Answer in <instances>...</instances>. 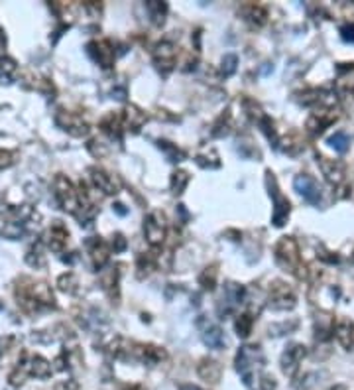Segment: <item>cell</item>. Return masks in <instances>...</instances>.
Returning <instances> with one entry per match:
<instances>
[{
  "label": "cell",
  "instance_id": "7402d4cb",
  "mask_svg": "<svg viewBox=\"0 0 354 390\" xmlns=\"http://www.w3.org/2000/svg\"><path fill=\"white\" fill-rule=\"evenodd\" d=\"M329 144L335 148V150L339 152V154H344V152L348 150L350 140H348V136H346V132H335V134L329 138Z\"/></svg>",
  "mask_w": 354,
  "mask_h": 390
},
{
  "label": "cell",
  "instance_id": "44dd1931",
  "mask_svg": "<svg viewBox=\"0 0 354 390\" xmlns=\"http://www.w3.org/2000/svg\"><path fill=\"white\" fill-rule=\"evenodd\" d=\"M244 16H246V20L248 22H252L254 26H262L266 22V10L262 6H256V4H248V6H244Z\"/></svg>",
  "mask_w": 354,
  "mask_h": 390
},
{
  "label": "cell",
  "instance_id": "8fae6325",
  "mask_svg": "<svg viewBox=\"0 0 354 390\" xmlns=\"http://www.w3.org/2000/svg\"><path fill=\"white\" fill-rule=\"evenodd\" d=\"M272 305H274L276 310H287V307H293V305H295V298H293V294L287 290V286L276 284V286L272 288Z\"/></svg>",
  "mask_w": 354,
  "mask_h": 390
},
{
  "label": "cell",
  "instance_id": "d6a6232c",
  "mask_svg": "<svg viewBox=\"0 0 354 390\" xmlns=\"http://www.w3.org/2000/svg\"><path fill=\"white\" fill-rule=\"evenodd\" d=\"M14 152L10 150H0V170H4V168H10L14 164Z\"/></svg>",
  "mask_w": 354,
  "mask_h": 390
},
{
  "label": "cell",
  "instance_id": "ffe728a7",
  "mask_svg": "<svg viewBox=\"0 0 354 390\" xmlns=\"http://www.w3.org/2000/svg\"><path fill=\"white\" fill-rule=\"evenodd\" d=\"M337 337L342 343V347L354 349V325L350 321H339L337 325Z\"/></svg>",
  "mask_w": 354,
  "mask_h": 390
},
{
  "label": "cell",
  "instance_id": "f1b7e54d",
  "mask_svg": "<svg viewBox=\"0 0 354 390\" xmlns=\"http://www.w3.org/2000/svg\"><path fill=\"white\" fill-rule=\"evenodd\" d=\"M16 73V63L12 59H0V77L10 79Z\"/></svg>",
  "mask_w": 354,
  "mask_h": 390
},
{
  "label": "cell",
  "instance_id": "9c48e42d",
  "mask_svg": "<svg viewBox=\"0 0 354 390\" xmlns=\"http://www.w3.org/2000/svg\"><path fill=\"white\" fill-rule=\"evenodd\" d=\"M88 53L95 57V61H99L102 67H110L114 59V51L108 42H93L88 44Z\"/></svg>",
  "mask_w": 354,
  "mask_h": 390
},
{
  "label": "cell",
  "instance_id": "30bf717a",
  "mask_svg": "<svg viewBox=\"0 0 354 390\" xmlns=\"http://www.w3.org/2000/svg\"><path fill=\"white\" fill-rule=\"evenodd\" d=\"M337 89L342 95L354 97V63L350 65H341L339 67V77H337Z\"/></svg>",
  "mask_w": 354,
  "mask_h": 390
},
{
  "label": "cell",
  "instance_id": "74e56055",
  "mask_svg": "<svg viewBox=\"0 0 354 390\" xmlns=\"http://www.w3.org/2000/svg\"><path fill=\"white\" fill-rule=\"evenodd\" d=\"M181 390H197V388H193V386H183Z\"/></svg>",
  "mask_w": 354,
  "mask_h": 390
},
{
  "label": "cell",
  "instance_id": "83f0119b",
  "mask_svg": "<svg viewBox=\"0 0 354 390\" xmlns=\"http://www.w3.org/2000/svg\"><path fill=\"white\" fill-rule=\"evenodd\" d=\"M215 280H216V266H211V268H207V270L203 272V276H201L203 288L213 290L215 288Z\"/></svg>",
  "mask_w": 354,
  "mask_h": 390
},
{
  "label": "cell",
  "instance_id": "d6986e66",
  "mask_svg": "<svg viewBox=\"0 0 354 390\" xmlns=\"http://www.w3.org/2000/svg\"><path fill=\"white\" fill-rule=\"evenodd\" d=\"M26 368L30 375H34L36 378H50L51 377V365L41 359V357H32L30 363H26Z\"/></svg>",
  "mask_w": 354,
  "mask_h": 390
},
{
  "label": "cell",
  "instance_id": "277c9868",
  "mask_svg": "<svg viewBox=\"0 0 354 390\" xmlns=\"http://www.w3.org/2000/svg\"><path fill=\"white\" fill-rule=\"evenodd\" d=\"M144 233H146V239L150 244L158 247L162 244L165 239V217L160 211L148 215L146 217V223H144Z\"/></svg>",
  "mask_w": 354,
  "mask_h": 390
},
{
  "label": "cell",
  "instance_id": "4fadbf2b",
  "mask_svg": "<svg viewBox=\"0 0 354 390\" xmlns=\"http://www.w3.org/2000/svg\"><path fill=\"white\" fill-rule=\"evenodd\" d=\"M319 166H321V170H323V174L327 176L333 186H339L342 183V179H344V168L342 164L339 162H333V160H327V158H319Z\"/></svg>",
  "mask_w": 354,
  "mask_h": 390
},
{
  "label": "cell",
  "instance_id": "9a60e30c",
  "mask_svg": "<svg viewBox=\"0 0 354 390\" xmlns=\"http://www.w3.org/2000/svg\"><path fill=\"white\" fill-rule=\"evenodd\" d=\"M87 247H88V254H91V260H93L95 268L104 266V262L108 260V247H106V242L101 239H93V240H88Z\"/></svg>",
  "mask_w": 354,
  "mask_h": 390
},
{
  "label": "cell",
  "instance_id": "8992f818",
  "mask_svg": "<svg viewBox=\"0 0 354 390\" xmlns=\"http://www.w3.org/2000/svg\"><path fill=\"white\" fill-rule=\"evenodd\" d=\"M268 183H270V193H272V197H274V201H276V209H274V223L278 227H281L285 223V219H287V215H290V201L279 193L278 186H276V179L272 177V174H268Z\"/></svg>",
  "mask_w": 354,
  "mask_h": 390
},
{
  "label": "cell",
  "instance_id": "f546056e",
  "mask_svg": "<svg viewBox=\"0 0 354 390\" xmlns=\"http://www.w3.org/2000/svg\"><path fill=\"white\" fill-rule=\"evenodd\" d=\"M26 375H30V373H28V368H26V365H20L16 371H14L12 375L8 377V380H10V384H12V386H20V384L24 382Z\"/></svg>",
  "mask_w": 354,
  "mask_h": 390
},
{
  "label": "cell",
  "instance_id": "3957f363",
  "mask_svg": "<svg viewBox=\"0 0 354 390\" xmlns=\"http://www.w3.org/2000/svg\"><path fill=\"white\" fill-rule=\"evenodd\" d=\"M276 260L281 268L295 272V268L299 264V251H297V242L291 237H283L276 247Z\"/></svg>",
  "mask_w": 354,
  "mask_h": 390
},
{
  "label": "cell",
  "instance_id": "4dcf8cb0",
  "mask_svg": "<svg viewBox=\"0 0 354 390\" xmlns=\"http://www.w3.org/2000/svg\"><path fill=\"white\" fill-rule=\"evenodd\" d=\"M256 390H276V380L272 377H260L258 382L254 384Z\"/></svg>",
  "mask_w": 354,
  "mask_h": 390
},
{
  "label": "cell",
  "instance_id": "e575fe53",
  "mask_svg": "<svg viewBox=\"0 0 354 390\" xmlns=\"http://www.w3.org/2000/svg\"><path fill=\"white\" fill-rule=\"evenodd\" d=\"M341 34H342V39H344V42H354V24L344 26V28L341 30Z\"/></svg>",
  "mask_w": 354,
  "mask_h": 390
},
{
  "label": "cell",
  "instance_id": "2e32d148",
  "mask_svg": "<svg viewBox=\"0 0 354 390\" xmlns=\"http://www.w3.org/2000/svg\"><path fill=\"white\" fill-rule=\"evenodd\" d=\"M197 373H199V377L203 380H207V382H218V378L223 375V368L220 365L213 361V359H203L199 366H197Z\"/></svg>",
  "mask_w": 354,
  "mask_h": 390
},
{
  "label": "cell",
  "instance_id": "5b68a950",
  "mask_svg": "<svg viewBox=\"0 0 354 390\" xmlns=\"http://www.w3.org/2000/svg\"><path fill=\"white\" fill-rule=\"evenodd\" d=\"M293 186H295L297 193L303 197L305 201L313 203V205L321 201V188H319V183L311 176H307V174L297 176L295 181H293Z\"/></svg>",
  "mask_w": 354,
  "mask_h": 390
},
{
  "label": "cell",
  "instance_id": "ac0fdd59",
  "mask_svg": "<svg viewBox=\"0 0 354 390\" xmlns=\"http://www.w3.org/2000/svg\"><path fill=\"white\" fill-rule=\"evenodd\" d=\"M203 341H205V345L211 347V349H223V347L227 345L225 333L220 331V327H216V325H211V327H207L203 331Z\"/></svg>",
  "mask_w": 354,
  "mask_h": 390
},
{
  "label": "cell",
  "instance_id": "ba28073f",
  "mask_svg": "<svg viewBox=\"0 0 354 390\" xmlns=\"http://www.w3.org/2000/svg\"><path fill=\"white\" fill-rule=\"evenodd\" d=\"M55 120H57V125L61 126L63 130H69L71 134H75V136H81V134H85L87 132V125L75 116L73 113H65V111H59L57 116H55Z\"/></svg>",
  "mask_w": 354,
  "mask_h": 390
},
{
  "label": "cell",
  "instance_id": "e0dca14e",
  "mask_svg": "<svg viewBox=\"0 0 354 390\" xmlns=\"http://www.w3.org/2000/svg\"><path fill=\"white\" fill-rule=\"evenodd\" d=\"M48 242H50L51 251L59 252L63 251V247L67 244V237H69V233H67V229H65L61 223H55V225L50 229V233H48Z\"/></svg>",
  "mask_w": 354,
  "mask_h": 390
},
{
  "label": "cell",
  "instance_id": "f35d334b",
  "mask_svg": "<svg viewBox=\"0 0 354 390\" xmlns=\"http://www.w3.org/2000/svg\"><path fill=\"white\" fill-rule=\"evenodd\" d=\"M132 390H140V388H138V386H134V388H132Z\"/></svg>",
  "mask_w": 354,
  "mask_h": 390
},
{
  "label": "cell",
  "instance_id": "484cf974",
  "mask_svg": "<svg viewBox=\"0 0 354 390\" xmlns=\"http://www.w3.org/2000/svg\"><path fill=\"white\" fill-rule=\"evenodd\" d=\"M187 181H189V176L185 174V172H177L173 174L171 177V189H173V193H181L185 186H187Z\"/></svg>",
  "mask_w": 354,
  "mask_h": 390
},
{
  "label": "cell",
  "instance_id": "52a82bcc",
  "mask_svg": "<svg viewBox=\"0 0 354 390\" xmlns=\"http://www.w3.org/2000/svg\"><path fill=\"white\" fill-rule=\"evenodd\" d=\"M305 353L307 351H305L303 345H291L290 349L283 353V357H281V368H283V373H285L287 377H293V375L297 373L299 363L303 361Z\"/></svg>",
  "mask_w": 354,
  "mask_h": 390
},
{
  "label": "cell",
  "instance_id": "6da1fadb",
  "mask_svg": "<svg viewBox=\"0 0 354 390\" xmlns=\"http://www.w3.org/2000/svg\"><path fill=\"white\" fill-rule=\"evenodd\" d=\"M264 368V355L260 351V347H242L236 355V371L240 373L242 380L246 386L254 388V380L258 382V373Z\"/></svg>",
  "mask_w": 354,
  "mask_h": 390
},
{
  "label": "cell",
  "instance_id": "d590c367",
  "mask_svg": "<svg viewBox=\"0 0 354 390\" xmlns=\"http://www.w3.org/2000/svg\"><path fill=\"white\" fill-rule=\"evenodd\" d=\"M55 390H79V384H77L75 380H63V382H59Z\"/></svg>",
  "mask_w": 354,
  "mask_h": 390
},
{
  "label": "cell",
  "instance_id": "1f68e13d",
  "mask_svg": "<svg viewBox=\"0 0 354 390\" xmlns=\"http://www.w3.org/2000/svg\"><path fill=\"white\" fill-rule=\"evenodd\" d=\"M148 8L153 12V16H156V22H160V18H162V22H164V12H165V6L162 4V2H156V0H152V2H148Z\"/></svg>",
  "mask_w": 354,
  "mask_h": 390
},
{
  "label": "cell",
  "instance_id": "cb8c5ba5",
  "mask_svg": "<svg viewBox=\"0 0 354 390\" xmlns=\"http://www.w3.org/2000/svg\"><path fill=\"white\" fill-rule=\"evenodd\" d=\"M250 329H252V317H250V315H240L238 321H236L238 337H248V335H250Z\"/></svg>",
  "mask_w": 354,
  "mask_h": 390
},
{
  "label": "cell",
  "instance_id": "4316f807",
  "mask_svg": "<svg viewBox=\"0 0 354 390\" xmlns=\"http://www.w3.org/2000/svg\"><path fill=\"white\" fill-rule=\"evenodd\" d=\"M236 63H238V57L234 55V53H227L225 57H223V73L225 75H232L234 71H236Z\"/></svg>",
  "mask_w": 354,
  "mask_h": 390
},
{
  "label": "cell",
  "instance_id": "7a4b0ae2",
  "mask_svg": "<svg viewBox=\"0 0 354 390\" xmlns=\"http://www.w3.org/2000/svg\"><path fill=\"white\" fill-rule=\"evenodd\" d=\"M53 193H55V199L59 203V207L63 211H69V213H77V205H79V197H77V191L73 188V183L67 179L65 176H55V181H53Z\"/></svg>",
  "mask_w": 354,
  "mask_h": 390
},
{
  "label": "cell",
  "instance_id": "d4e9b609",
  "mask_svg": "<svg viewBox=\"0 0 354 390\" xmlns=\"http://www.w3.org/2000/svg\"><path fill=\"white\" fill-rule=\"evenodd\" d=\"M126 118H128V122H130V126L134 128V130H138L140 126H142V122L146 120V114L144 113H140L138 109H128L126 111Z\"/></svg>",
  "mask_w": 354,
  "mask_h": 390
},
{
  "label": "cell",
  "instance_id": "5bb4252c",
  "mask_svg": "<svg viewBox=\"0 0 354 390\" xmlns=\"http://www.w3.org/2000/svg\"><path fill=\"white\" fill-rule=\"evenodd\" d=\"M153 57H156L158 67H160V69L164 67L165 71H167V69H171L173 63H175V48H173L169 42H164V44H160V46L156 48Z\"/></svg>",
  "mask_w": 354,
  "mask_h": 390
},
{
  "label": "cell",
  "instance_id": "8d00e7d4",
  "mask_svg": "<svg viewBox=\"0 0 354 390\" xmlns=\"http://www.w3.org/2000/svg\"><path fill=\"white\" fill-rule=\"evenodd\" d=\"M116 211H118V213H120V215H126V211H124V209H122V205H120V203H118V205H116Z\"/></svg>",
  "mask_w": 354,
  "mask_h": 390
},
{
  "label": "cell",
  "instance_id": "836d02e7",
  "mask_svg": "<svg viewBox=\"0 0 354 390\" xmlns=\"http://www.w3.org/2000/svg\"><path fill=\"white\" fill-rule=\"evenodd\" d=\"M73 284H75V276L73 274H65V276L59 278V288L63 292H73Z\"/></svg>",
  "mask_w": 354,
  "mask_h": 390
},
{
  "label": "cell",
  "instance_id": "7c38bea8",
  "mask_svg": "<svg viewBox=\"0 0 354 390\" xmlns=\"http://www.w3.org/2000/svg\"><path fill=\"white\" fill-rule=\"evenodd\" d=\"M91 177H93V183L97 186V188L101 189L102 193H106V195H113V193H118V183H116V179L113 176H108L106 172H102V170H91Z\"/></svg>",
  "mask_w": 354,
  "mask_h": 390
},
{
  "label": "cell",
  "instance_id": "603a6c76",
  "mask_svg": "<svg viewBox=\"0 0 354 390\" xmlns=\"http://www.w3.org/2000/svg\"><path fill=\"white\" fill-rule=\"evenodd\" d=\"M102 128L106 130V132H110V134H118V128H120V116L118 114H114V113H110L108 116H104L102 118Z\"/></svg>",
  "mask_w": 354,
  "mask_h": 390
}]
</instances>
